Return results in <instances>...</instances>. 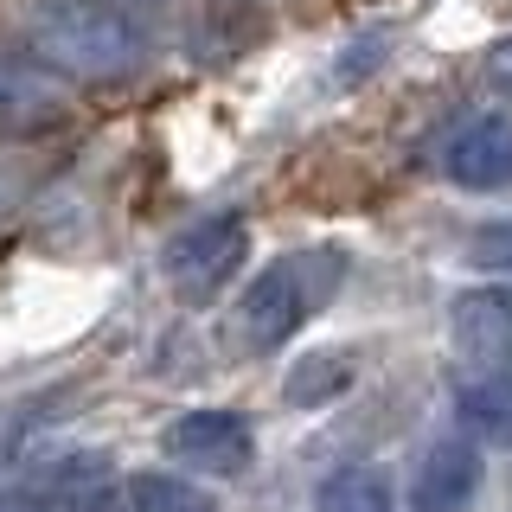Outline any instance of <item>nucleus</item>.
<instances>
[{
    "mask_svg": "<svg viewBox=\"0 0 512 512\" xmlns=\"http://www.w3.org/2000/svg\"><path fill=\"white\" fill-rule=\"evenodd\" d=\"M26 52L39 71L84 77V84H128L148 64V32L135 13L109 0H45L26 20Z\"/></svg>",
    "mask_w": 512,
    "mask_h": 512,
    "instance_id": "1",
    "label": "nucleus"
},
{
    "mask_svg": "<svg viewBox=\"0 0 512 512\" xmlns=\"http://www.w3.org/2000/svg\"><path fill=\"white\" fill-rule=\"evenodd\" d=\"M340 282H346V250H333V244L276 256V263H269L263 276L244 288V301H237L244 340H250L256 352L295 340V333L308 327V320L327 308L333 295H340Z\"/></svg>",
    "mask_w": 512,
    "mask_h": 512,
    "instance_id": "2",
    "label": "nucleus"
},
{
    "mask_svg": "<svg viewBox=\"0 0 512 512\" xmlns=\"http://www.w3.org/2000/svg\"><path fill=\"white\" fill-rule=\"evenodd\" d=\"M244 256H250V224L237 212H212V218L186 224L167 244V282L180 288L186 301H212L218 288L244 269Z\"/></svg>",
    "mask_w": 512,
    "mask_h": 512,
    "instance_id": "3",
    "label": "nucleus"
},
{
    "mask_svg": "<svg viewBox=\"0 0 512 512\" xmlns=\"http://www.w3.org/2000/svg\"><path fill=\"white\" fill-rule=\"evenodd\" d=\"M160 448H167L173 461H186V468H199V474L231 480V474L250 468L256 436H250V423L237 410H186V416H173V423H167Z\"/></svg>",
    "mask_w": 512,
    "mask_h": 512,
    "instance_id": "4",
    "label": "nucleus"
},
{
    "mask_svg": "<svg viewBox=\"0 0 512 512\" xmlns=\"http://www.w3.org/2000/svg\"><path fill=\"white\" fill-rule=\"evenodd\" d=\"M442 173L461 192H500L512 186V122L506 116H474L448 135L442 148Z\"/></svg>",
    "mask_w": 512,
    "mask_h": 512,
    "instance_id": "5",
    "label": "nucleus"
},
{
    "mask_svg": "<svg viewBox=\"0 0 512 512\" xmlns=\"http://www.w3.org/2000/svg\"><path fill=\"white\" fill-rule=\"evenodd\" d=\"M448 333H455V352L474 372L506 365L512 359V288H468L448 308Z\"/></svg>",
    "mask_w": 512,
    "mask_h": 512,
    "instance_id": "6",
    "label": "nucleus"
},
{
    "mask_svg": "<svg viewBox=\"0 0 512 512\" xmlns=\"http://www.w3.org/2000/svg\"><path fill=\"white\" fill-rule=\"evenodd\" d=\"M64 84L26 58H0V135H39L64 122Z\"/></svg>",
    "mask_w": 512,
    "mask_h": 512,
    "instance_id": "7",
    "label": "nucleus"
},
{
    "mask_svg": "<svg viewBox=\"0 0 512 512\" xmlns=\"http://www.w3.org/2000/svg\"><path fill=\"white\" fill-rule=\"evenodd\" d=\"M474 493H480V448L468 436H442L410 480V506L416 512H461Z\"/></svg>",
    "mask_w": 512,
    "mask_h": 512,
    "instance_id": "8",
    "label": "nucleus"
},
{
    "mask_svg": "<svg viewBox=\"0 0 512 512\" xmlns=\"http://www.w3.org/2000/svg\"><path fill=\"white\" fill-rule=\"evenodd\" d=\"M455 410H461V423H468L480 442L512 448V359H506V365H487V372H474V378L455 391Z\"/></svg>",
    "mask_w": 512,
    "mask_h": 512,
    "instance_id": "9",
    "label": "nucleus"
},
{
    "mask_svg": "<svg viewBox=\"0 0 512 512\" xmlns=\"http://www.w3.org/2000/svg\"><path fill=\"white\" fill-rule=\"evenodd\" d=\"M352 384V352H308V359H295V372L282 378V397L295 410H320L333 404Z\"/></svg>",
    "mask_w": 512,
    "mask_h": 512,
    "instance_id": "10",
    "label": "nucleus"
},
{
    "mask_svg": "<svg viewBox=\"0 0 512 512\" xmlns=\"http://www.w3.org/2000/svg\"><path fill=\"white\" fill-rule=\"evenodd\" d=\"M314 512H391V480L378 468H340L320 480Z\"/></svg>",
    "mask_w": 512,
    "mask_h": 512,
    "instance_id": "11",
    "label": "nucleus"
},
{
    "mask_svg": "<svg viewBox=\"0 0 512 512\" xmlns=\"http://www.w3.org/2000/svg\"><path fill=\"white\" fill-rule=\"evenodd\" d=\"M128 512H218L212 493L180 474H135L128 480Z\"/></svg>",
    "mask_w": 512,
    "mask_h": 512,
    "instance_id": "12",
    "label": "nucleus"
},
{
    "mask_svg": "<svg viewBox=\"0 0 512 512\" xmlns=\"http://www.w3.org/2000/svg\"><path fill=\"white\" fill-rule=\"evenodd\" d=\"M468 263H474V269H500V276H512V218L480 224V231L468 237Z\"/></svg>",
    "mask_w": 512,
    "mask_h": 512,
    "instance_id": "13",
    "label": "nucleus"
},
{
    "mask_svg": "<svg viewBox=\"0 0 512 512\" xmlns=\"http://www.w3.org/2000/svg\"><path fill=\"white\" fill-rule=\"evenodd\" d=\"M384 45H391V32H359V39L346 45L352 58H340L333 64V77H340V84H359L365 71H378V58H384Z\"/></svg>",
    "mask_w": 512,
    "mask_h": 512,
    "instance_id": "14",
    "label": "nucleus"
},
{
    "mask_svg": "<svg viewBox=\"0 0 512 512\" xmlns=\"http://www.w3.org/2000/svg\"><path fill=\"white\" fill-rule=\"evenodd\" d=\"M487 90L512 103V32H506V39H493V52H487Z\"/></svg>",
    "mask_w": 512,
    "mask_h": 512,
    "instance_id": "15",
    "label": "nucleus"
},
{
    "mask_svg": "<svg viewBox=\"0 0 512 512\" xmlns=\"http://www.w3.org/2000/svg\"><path fill=\"white\" fill-rule=\"evenodd\" d=\"M64 512H128V500L116 506V493H103V487H90V493H77V500H71V506H64Z\"/></svg>",
    "mask_w": 512,
    "mask_h": 512,
    "instance_id": "16",
    "label": "nucleus"
},
{
    "mask_svg": "<svg viewBox=\"0 0 512 512\" xmlns=\"http://www.w3.org/2000/svg\"><path fill=\"white\" fill-rule=\"evenodd\" d=\"M109 7H122V13H128V7H154V0H109Z\"/></svg>",
    "mask_w": 512,
    "mask_h": 512,
    "instance_id": "17",
    "label": "nucleus"
}]
</instances>
